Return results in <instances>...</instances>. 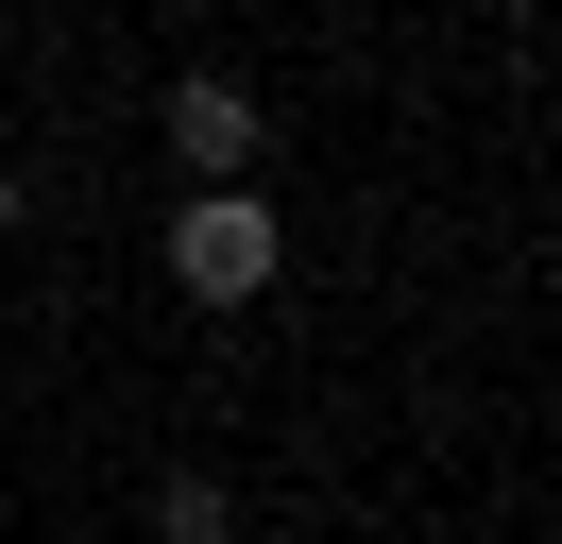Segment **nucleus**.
<instances>
[{"label": "nucleus", "instance_id": "nucleus-4", "mask_svg": "<svg viewBox=\"0 0 562 544\" xmlns=\"http://www.w3.org/2000/svg\"><path fill=\"white\" fill-rule=\"evenodd\" d=\"M0 238H18V154H0Z\"/></svg>", "mask_w": 562, "mask_h": 544}, {"label": "nucleus", "instance_id": "nucleus-1", "mask_svg": "<svg viewBox=\"0 0 562 544\" xmlns=\"http://www.w3.org/2000/svg\"><path fill=\"white\" fill-rule=\"evenodd\" d=\"M273 272H290V238H273L256 188H188V204H171V290H188V306H256Z\"/></svg>", "mask_w": 562, "mask_h": 544}, {"label": "nucleus", "instance_id": "nucleus-2", "mask_svg": "<svg viewBox=\"0 0 562 544\" xmlns=\"http://www.w3.org/2000/svg\"><path fill=\"white\" fill-rule=\"evenodd\" d=\"M171 154H188V188H239V170L273 154V120H256V86H222V68H188V86H171Z\"/></svg>", "mask_w": 562, "mask_h": 544}, {"label": "nucleus", "instance_id": "nucleus-3", "mask_svg": "<svg viewBox=\"0 0 562 544\" xmlns=\"http://www.w3.org/2000/svg\"><path fill=\"white\" fill-rule=\"evenodd\" d=\"M239 528V494H222V476H171V494H154V544H222Z\"/></svg>", "mask_w": 562, "mask_h": 544}]
</instances>
